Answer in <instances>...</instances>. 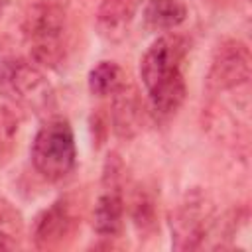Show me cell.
Returning a JSON list of instances; mask_svg holds the SVG:
<instances>
[{
    "instance_id": "cell-11",
    "label": "cell",
    "mask_w": 252,
    "mask_h": 252,
    "mask_svg": "<svg viewBox=\"0 0 252 252\" xmlns=\"http://www.w3.org/2000/svg\"><path fill=\"white\" fill-rule=\"evenodd\" d=\"M187 18V6L181 0H148L142 12L144 28L150 32H171Z\"/></svg>"
},
{
    "instance_id": "cell-1",
    "label": "cell",
    "mask_w": 252,
    "mask_h": 252,
    "mask_svg": "<svg viewBox=\"0 0 252 252\" xmlns=\"http://www.w3.org/2000/svg\"><path fill=\"white\" fill-rule=\"evenodd\" d=\"M67 26V14L61 4L51 0H39L32 4L22 20V32L30 45L32 61L35 65L53 67L63 49L61 37Z\"/></svg>"
},
{
    "instance_id": "cell-15",
    "label": "cell",
    "mask_w": 252,
    "mask_h": 252,
    "mask_svg": "<svg viewBox=\"0 0 252 252\" xmlns=\"http://www.w3.org/2000/svg\"><path fill=\"white\" fill-rule=\"evenodd\" d=\"M22 238V217L6 201H0V250H14Z\"/></svg>"
},
{
    "instance_id": "cell-2",
    "label": "cell",
    "mask_w": 252,
    "mask_h": 252,
    "mask_svg": "<svg viewBox=\"0 0 252 252\" xmlns=\"http://www.w3.org/2000/svg\"><path fill=\"white\" fill-rule=\"evenodd\" d=\"M32 163L35 171L47 181L67 177L75 165V136L65 118H49L32 142Z\"/></svg>"
},
{
    "instance_id": "cell-13",
    "label": "cell",
    "mask_w": 252,
    "mask_h": 252,
    "mask_svg": "<svg viewBox=\"0 0 252 252\" xmlns=\"http://www.w3.org/2000/svg\"><path fill=\"white\" fill-rule=\"evenodd\" d=\"M124 83V73L114 61H100L89 73V91L94 96H112Z\"/></svg>"
},
{
    "instance_id": "cell-9",
    "label": "cell",
    "mask_w": 252,
    "mask_h": 252,
    "mask_svg": "<svg viewBox=\"0 0 252 252\" xmlns=\"http://www.w3.org/2000/svg\"><path fill=\"white\" fill-rule=\"evenodd\" d=\"M140 8V0H100L96 10V30L108 41H120Z\"/></svg>"
},
{
    "instance_id": "cell-8",
    "label": "cell",
    "mask_w": 252,
    "mask_h": 252,
    "mask_svg": "<svg viewBox=\"0 0 252 252\" xmlns=\"http://www.w3.org/2000/svg\"><path fill=\"white\" fill-rule=\"evenodd\" d=\"M142 102L138 96V91L124 83L114 94H112V108H110V120L112 130L120 138H134L142 126Z\"/></svg>"
},
{
    "instance_id": "cell-10",
    "label": "cell",
    "mask_w": 252,
    "mask_h": 252,
    "mask_svg": "<svg viewBox=\"0 0 252 252\" xmlns=\"http://www.w3.org/2000/svg\"><path fill=\"white\" fill-rule=\"evenodd\" d=\"M148 91L150 96V104L154 108V112L158 116H171L179 110V106L185 100V81L181 71H175L167 77H163L161 81L154 83Z\"/></svg>"
},
{
    "instance_id": "cell-3",
    "label": "cell",
    "mask_w": 252,
    "mask_h": 252,
    "mask_svg": "<svg viewBox=\"0 0 252 252\" xmlns=\"http://www.w3.org/2000/svg\"><path fill=\"white\" fill-rule=\"evenodd\" d=\"M0 94L33 112H45L53 100L49 81L41 69L20 57L0 59Z\"/></svg>"
},
{
    "instance_id": "cell-5",
    "label": "cell",
    "mask_w": 252,
    "mask_h": 252,
    "mask_svg": "<svg viewBox=\"0 0 252 252\" xmlns=\"http://www.w3.org/2000/svg\"><path fill=\"white\" fill-rule=\"evenodd\" d=\"M252 57L248 45L240 39H226L215 49L207 73V89L213 93H222L248 85Z\"/></svg>"
},
{
    "instance_id": "cell-18",
    "label": "cell",
    "mask_w": 252,
    "mask_h": 252,
    "mask_svg": "<svg viewBox=\"0 0 252 252\" xmlns=\"http://www.w3.org/2000/svg\"><path fill=\"white\" fill-rule=\"evenodd\" d=\"M8 2H10V0H0V10H2V8H4Z\"/></svg>"
},
{
    "instance_id": "cell-4",
    "label": "cell",
    "mask_w": 252,
    "mask_h": 252,
    "mask_svg": "<svg viewBox=\"0 0 252 252\" xmlns=\"http://www.w3.org/2000/svg\"><path fill=\"white\" fill-rule=\"evenodd\" d=\"M215 209L207 193L201 189L189 191L169 217L171 244L175 250H195L209 236Z\"/></svg>"
},
{
    "instance_id": "cell-12",
    "label": "cell",
    "mask_w": 252,
    "mask_h": 252,
    "mask_svg": "<svg viewBox=\"0 0 252 252\" xmlns=\"http://www.w3.org/2000/svg\"><path fill=\"white\" fill-rule=\"evenodd\" d=\"M124 203L120 191H106L98 197L93 211V228L100 236H114L122 226Z\"/></svg>"
},
{
    "instance_id": "cell-14",
    "label": "cell",
    "mask_w": 252,
    "mask_h": 252,
    "mask_svg": "<svg viewBox=\"0 0 252 252\" xmlns=\"http://www.w3.org/2000/svg\"><path fill=\"white\" fill-rule=\"evenodd\" d=\"M18 128H20L18 104L0 94V156L12 150Z\"/></svg>"
},
{
    "instance_id": "cell-6",
    "label": "cell",
    "mask_w": 252,
    "mask_h": 252,
    "mask_svg": "<svg viewBox=\"0 0 252 252\" xmlns=\"http://www.w3.org/2000/svg\"><path fill=\"white\" fill-rule=\"evenodd\" d=\"M187 43L181 35L165 33L159 35L148 51L142 55L140 61V77L146 89H150L154 83L161 81L163 77L181 71V61L185 57Z\"/></svg>"
},
{
    "instance_id": "cell-16",
    "label": "cell",
    "mask_w": 252,
    "mask_h": 252,
    "mask_svg": "<svg viewBox=\"0 0 252 252\" xmlns=\"http://www.w3.org/2000/svg\"><path fill=\"white\" fill-rule=\"evenodd\" d=\"M122 161L118 158V154H108L106 161H104V169H102V183L106 191H120L122 185Z\"/></svg>"
},
{
    "instance_id": "cell-17",
    "label": "cell",
    "mask_w": 252,
    "mask_h": 252,
    "mask_svg": "<svg viewBox=\"0 0 252 252\" xmlns=\"http://www.w3.org/2000/svg\"><path fill=\"white\" fill-rule=\"evenodd\" d=\"M134 222L138 228L146 230L150 226H154V205L148 197H138V201L134 203Z\"/></svg>"
},
{
    "instance_id": "cell-7",
    "label": "cell",
    "mask_w": 252,
    "mask_h": 252,
    "mask_svg": "<svg viewBox=\"0 0 252 252\" xmlns=\"http://www.w3.org/2000/svg\"><path fill=\"white\" fill-rule=\"evenodd\" d=\"M79 224L77 215L73 213V205L67 197L57 199L47 209H43L32 224V238L39 248H51L61 244L67 236L75 232Z\"/></svg>"
}]
</instances>
